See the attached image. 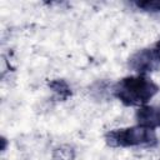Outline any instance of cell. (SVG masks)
<instances>
[{
	"instance_id": "6da1fadb",
	"label": "cell",
	"mask_w": 160,
	"mask_h": 160,
	"mask_svg": "<svg viewBox=\"0 0 160 160\" xmlns=\"http://www.w3.org/2000/svg\"><path fill=\"white\" fill-rule=\"evenodd\" d=\"M112 92L126 106H144L159 92V86L145 75H135L119 80Z\"/></svg>"
},
{
	"instance_id": "7a4b0ae2",
	"label": "cell",
	"mask_w": 160,
	"mask_h": 160,
	"mask_svg": "<svg viewBox=\"0 0 160 160\" xmlns=\"http://www.w3.org/2000/svg\"><path fill=\"white\" fill-rule=\"evenodd\" d=\"M105 141L111 148H152L158 144V138L155 130L136 125L106 132Z\"/></svg>"
},
{
	"instance_id": "3957f363",
	"label": "cell",
	"mask_w": 160,
	"mask_h": 160,
	"mask_svg": "<svg viewBox=\"0 0 160 160\" xmlns=\"http://www.w3.org/2000/svg\"><path fill=\"white\" fill-rule=\"evenodd\" d=\"M160 65V61L154 51V49H142L134 54L129 60V66L138 71L139 75L155 70Z\"/></svg>"
},
{
	"instance_id": "277c9868",
	"label": "cell",
	"mask_w": 160,
	"mask_h": 160,
	"mask_svg": "<svg viewBox=\"0 0 160 160\" xmlns=\"http://www.w3.org/2000/svg\"><path fill=\"white\" fill-rule=\"evenodd\" d=\"M138 125L149 128V129H156L160 128V106L155 105H144L140 106L135 114Z\"/></svg>"
},
{
	"instance_id": "5b68a950",
	"label": "cell",
	"mask_w": 160,
	"mask_h": 160,
	"mask_svg": "<svg viewBox=\"0 0 160 160\" xmlns=\"http://www.w3.org/2000/svg\"><path fill=\"white\" fill-rule=\"evenodd\" d=\"M49 88L52 90V92L60 100H65L71 95V89H70V86L68 85V82L65 80L55 79V80L49 82Z\"/></svg>"
},
{
	"instance_id": "8992f818",
	"label": "cell",
	"mask_w": 160,
	"mask_h": 160,
	"mask_svg": "<svg viewBox=\"0 0 160 160\" xmlns=\"http://www.w3.org/2000/svg\"><path fill=\"white\" fill-rule=\"evenodd\" d=\"M138 9L148 12H160V0H145L134 2Z\"/></svg>"
},
{
	"instance_id": "52a82bcc",
	"label": "cell",
	"mask_w": 160,
	"mask_h": 160,
	"mask_svg": "<svg viewBox=\"0 0 160 160\" xmlns=\"http://www.w3.org/2000/svg\"><path fill=\"white\" fill-rule=\"evenodd\" d=\"M74 149L70 146H61L55 150V158L60 160H72L74 159Z\"/></svg>"
},
{
	"instance_id": "ba28073f",
	"label": "cell",
	"mask_w": 160,
	"mask_h": 160,
	"mask_svg": "<svg viewBox=\"0 0 160 160\" xmlns=\"http://www.w3.org/2000/svg\"><path fill=\"white\" fill-rule=\"evenodd\" d=\"M154 51H155V54H156V56H158V59H159V61H160V41L156 42V45H155V48H154Z\"/></svg>"
}]
</instances>
